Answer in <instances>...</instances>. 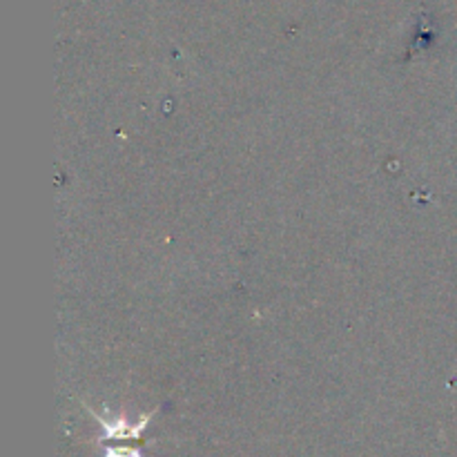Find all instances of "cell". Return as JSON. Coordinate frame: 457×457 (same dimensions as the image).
<instances>
[{"instance_id": "1", "label": "cell", "mask_w": 457, "mask_h": 457, "mask_svg": "<svg viewBox=\"0 0 457 457\" xmlns=\"http://www.w3.org/2000/svg\"><path fill=\"white\" fill-rule=\"evenodd\" d=\"M87 409V413L92 415L94 420L98 422V427H101V436H98V445H105V442H123V440H141L143 433H145L147 424L152 422V418L156 415V411H150V413L141 415V418L137 420V422H129L125 415H119V418L110 420V418H103V415H98L96 411L89 409V406H85Z\"/></svg>"}, {"instance_id": "2", "label": "cell", "mask_w": 457, "mask_h": 457, "mask_svg": "<svg viewBox=\"0 0 457 457\" xmlns=\"http://www.w3.org/2000/svg\"><path fill=\"white\" fill-rule=\"evenodd\" d=\"M103 457H145L138 446H110L103 449Z\"/></svg>"}]
</instances>
